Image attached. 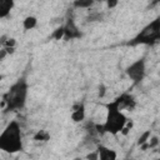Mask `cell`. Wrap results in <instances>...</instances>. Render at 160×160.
<instances>
[{
  "instance_id": "cell-1",
  "label": "cell",
  "mask_w": 160,
  "mask_h": 160,
  "mask_svg": "<svg viewBox=\"0 0 160 160\" xmlns=\"http://www.w3.org/2000/svg\"><path fill=\"white\" fill-rule=\"evenodd\" d=\"M106 108V116L105 121L101 125H96V129L99 132H108L110 135H118L121 132L124 125L128 121L126 115L122 112V110L119 106V102L115 100L108 102L105 105Z\"/></svg>"
},
{
  "instance_id": "cell-2",
  "label": "cell",
  "mask_w": 160,
  "mask_h": 160,
  "mask_svg": "<svg viewBox=\"0 0 160 160\" xmlns=\"http://www.w3.org/2000/svg\"><path fill=\"white\" fill-rule=\"evenodd\" d=\"M28 89H29V85L25 79L18 80L15 84L10 86L9 91L4 95L1 108L8 111H16L22 109L26 104Z\"/></svg>"
},
{
  "instance_id": "cell-3",
  "label": "cell",
  "mask_w": 160,
  "mask_h": 160,
  "mask_svg": "<svg viewBox=\"0 0 160 160\" xmlns=\"http://www.w3.org/2000/svg\"><path fill=\"white\" fill-rule=\"evenodd\" d=\"M0 149L5 152H18L22 150L21 129L16 120L10 121L0 134Z\"/></svg>"
},
{
  "instance_id": "cell-4",
  "label": "cell",
  "mask_w": 160,
  "mask_h": 160,
  "mask_svg": "<svg viewBox=\"0 0 160 160\" xmlns=\"http://www.w3.org/2000/svg\"><path fill=\"white\" fill-rule=\"evenodd\" d=\"M158 41H160V15L151 22L145 25L140 30V32L132 39L131 44L154 45Z\"/></svg>"
},
{
  "instance_id": "cell-5",
  "label": "cell",
  "mask_w": 160,
  "mask_h": 160,
  "mask_svg": "<svg viewBox=\"0 0 160 160\" xmlns=\"http://www.w3.org/2000/svg\"><path fill=\"white\" fill-rule=\"evenodd\" d=\"M125 72L128 75V78L132 81V82H140L145 75H146V62L145 59H138L135 61H132L126 69Z\"/></svg>"
},
{
  "instance_id": "cell-6",
  "label": "cell",
  "mask_w": 160,
  "mask_h": 160,
  "mask_svg": "<svg viewBox=\"0 0 160 160\" xmlns=\"http://www.w3.org/2000/svg\"><path fill=\"white\" fill-rule=\"evenodd\" d=\"M64 30H65V35H64L65 40H74L81 36V32L72 19H68V21L64 25Z\"/></svg>"
},
{
  "instance_id": "cell-7",
  "label": "cell",
  "mask_w": 160,
  "mask_h": 160,
  "mask_svg": "<svg viewBox=\"0 0 160 160\" xmlns=\"http://www.w3.org/2000/svg\"><path fill=\"white\" fill-rule=\"evenodd\" d=\"M116 101L119 102V106L121 110L126 109V110H132L136 105L135 99L130 95V94H121L120 96L116 98Z\"/></svg>"
},
{
  "instance_id": "cell-8",
  "label": "cell",
  "mask_w": 160,
  "mask_h": 160,
  "mask_svg": "<svg viewBox=\"0 0 160 160\" xmlns=\"http://www.w3.org/2000/svg\"><path fill=\"white\" fill-rule=\"evenodd\" d=\"M85 106L84 104H75L72 106V110H71V114H70V119L74 121V122H80L85 119Z\"/></svg>"
},
{
  "instance_id": "cell-9",
  "label": "cell",
  "mask_w": 160,
  "mask_h": 160,
  "mask_svg": "<svg viewBox=\"0 0 160 160\" xmlns=\"http://www.w3.org/2000/svg\"><path fill=\"white\" fill-rule=\"evenodd\" d=\"M98 154H99V159L100 160H115L118 158V154L115 150H111L104 145H99L96 149Z\"/></svg>"
},
{
  "instance_id": "cell-10",
  "label": "cell",
  "mask_w": 160,
  "mask_h": 160,
  "mask_svg": "<svg viewBox=\"0 0 160 160\" xmlns=\"http://www.w3.org/2000/svg\"><path fill=\"white\" fill-rule=\"evenodd\" d=\"M15 1L14 0H0V18L5 19L10 15V11L14 9Z\"/></svg>"
},
{
  "instance_id": "cell-11",
  "label": "cell",
  "mask_w": 160,
  "mask_h": 160,
  "mask_svg": "<svg viewBox=\"0 0 160 160\" xmlns=\"http://www.w3.org/2000/svg\"><path fill=\"white\" fill-rule=\"evenodd\" d=\"M36 25H38V19L32 15H29L22 20V28L25 30H32L36 28Z\"/></svg>"
},
{
  "instance_id": "cell-12",
  "label": "cell",
  "mask_w": 160,
  "mask_h": 160,
  "mask_svg": "<svg viewBox=\"0 0 160 160\" xmlns=\"http://www.w3.org/2000/svg\"><path fill=\"white\" fill-rule=\"evenodd\" d=\"M95 2H96V0H74L72 1V6L75 9H89Z\"/></svg>"
},
{
  "instance_id": "cell-13",
  "label": "cell",
  "mask_w": 160,
  "mask_h": 160,
  "mask_svg": "<svg viewBox=\"0 0 160 160\" xmlns=\"http://www.w3.org/2000/svg\"><path fill=\"white\" fill-rule=\"evenodd\" d=\"M64 35H65V30H64V25H61V26L56 28V29L52 31L51 38H52L54 40H60V39H64Z\"/></svg>"
},
{
  "instance_id": "cell-14",
  "label": "cell",
  "mask_w": 160,
  "mask_h": 160,
  "mask_svg": "<svg viewBox=\"0 0 160 160\" xmlns=\"http://www.w3.org/2000/svg\"><path fill=\"white\" fill-rule=\"evenodd\" d=\"M49 132L46 130H39L35 135H34V140H38V141H46L49 139Z\"/></svg>"
},
{
  "instance_id": "cell-15",
  "label": "cell",
  "mask_w": 160,
  "mask_h": 160,
  "mask_svg": "<svg viewBox=\"0 0 160 160\" xmlns=\"http://www.w3.org/2000/svg\"><path fill=\"white\" fill-rule=\"evenodd\" d=\"M150 136H151V131H150V130L144 131V132L139 136V139H138V145L140 146V145H142V144L148 142V141H149V139H150Z\"/></svg>"
},
{
  "instance_id": "cell-16",
  "label": "cell",
  "mask_w": 160,
  "mask_h": 160,
  "mask_svg": "<svg viewBox=\"0 0 160 160\" xmlns=\"http://www.w3.org/2000/svg\"><path fill=\"white\" fill-rule=\"evenodd\" d=\"M132 126H134V121L131 120V119H128V121H126V124L124 125V128H122V130H121V135H124V136H126L129 132H130V130L132 129Z\"/></svg>"
},
{
  "instance_id": "cell-17",
  "label": "cell",
  "mask_w": 160,
  "mask_h": 160,
  "mask_svg": "<svg viewBox=\"0 0 160 160\" xmlns=\"http://www.w3.org/2000/svg\"><path fill=\"white\" fill-rule=\"evenodd\" d=\"M148 144H149V149H154V148L159 144V139H158L156 136H152L151 139H149Z\"/></svg>"
},
{
  "instance_id": "cell-18",
  "label": "cell",
  "mask_w": 160,
  "mask_h": 160,
  "mask_svg": "<svg viewBox=\"0 0 160 160\" xmlns=\"http://www.w3.org/2000/svg\"><path fill=\"white\" fill-rule=\"evenodd\" d=\"M106 1V6L109 9H115L119 5V0H105Z\"/></svg>"
},
{
  "instance_id": "cell-19",
  "label": "cell",
  "mask_w": 160,
  "mask_h": 160,
  "mask_svg": "<svg viewBox=\"0 0 160 160\" xmlns=\"http://www.w3.org/2000/svg\"><path fill=\"white\" fill-rule=\"evenodd\" d=\"M105 92H106V88H105V85H100L99 86V96L100 98H104L105 96Z\"/></svg>"
},
{
  "instance_id": "cell-20",
  "label": "cell",
  "mask_w": 160,
  "mask_h": 160,
  "mask_svg": "<svg viewBox=\"0 0 160 160\" xmlns=\"http://www.w3.org/2000/svg\"><path fill=\"white\" fill-rule=\"evenodd\" d=\"M86 158H88V159H95V160H99V154H98V151L95 150L94 152H91V154L86 155Z\"/></svg>"
},
{
  "instance_id": "cell-21",
  "label": "cell",
  "mask_w": 160,
  "mask_h": 160,
  "mask_svg": "<svg viewBox=\"0 0 160 160\" xmlns=\"http://www.w3.org/2000/svg\"><path fill=\"white\" fill-rule=\"evenodd\" d=\"M6 55H9L8 51H6L4 48H1V50H0V60H4V58H5Z\"/></svg>"
},
{
  "instance_id": "cell-22",
  "label": "cell",
  "mask_w": 160,
  "mask_h": 160,
  "mask_svg": "<svg viewBox=\"0 0 160 160\" xmlns=\"http://www.w3.org/2000/svg\"><path fill=\"white\" fill-rule=\"evenodd\" d=\"M96 1H105V0H96Z\"/></svg>"
}]
</instances>
